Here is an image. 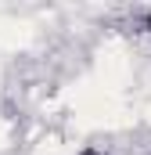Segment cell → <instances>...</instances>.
I'll return each instance as SVG.
<instances>
[{
	"instance_id": "7a4b0ae2",
	"label": "cell",
	"mask_w": 151,
	"mask_h": 155,
	"mask_svg": "<svg viewBox=\"0 0 151 155\" xmlns=\"http://www.w3.org/2000/svg\"><path fill=\"white\" fill-rule=\"evenodd\" d=\"M83 155H101V152H94V148H90V152H83Z\"/></svg>"
},
{
	"instance_id": "6da1fadb",
	"label": "cell",
	"mask_w": 151,
	"mask_h": 155,
	"mask_svg": "<svg viewBox=\"0 0 151 155\" xmlns=\"http://www.w3.org/2000/svg\"><path fill=\"white\" fill-rule=\"evenodd\" d=\"M144 22H148V33H151V11H148V18H144Z\"/></svg>"
}]
</instances>
